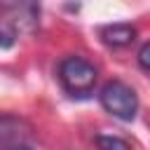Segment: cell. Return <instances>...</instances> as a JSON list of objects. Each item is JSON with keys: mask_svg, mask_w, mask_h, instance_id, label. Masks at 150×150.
<instances>
[{"mask_svg": "<svg viewBox=\"0 0 150 150\" xmlns=\"http://www.w3.org/2000/svg\"><path fill=\"white\" fill-rule=\"evenodd\" d=\"M40 14V0H0V16L14 35L35 33Z\"/></svg>", "mask_w": 150, "mask_h": 150, "instance_id": "3957f363", "label": "cell"}, {"mask_svg": "<svg viewBox=\"0 0 150 150\" xmlns=\"http://www.w3.org/2000/svg\"><path fill=\"white\" fill-rule=\"evenodd\" d=\"M94 143L98 145V148H120V150H127V148H131V143L129 141H124V138H117V136H103V134H98L96 138H94Z\"/></svg>", "mask_w": 150, "mask_h": 150, "instance_id": "8992f818", "label": "cell"}, {"mask_svg": "<svg viewBox=\"0 0 150 150\" xmlns=\"http://www.w3.org/2000/svg\"><path fill=\"white\" fill-rule=\"evenodd\" d=\"M138 30L136 26L131 23H110V26H103L101 28V40L103 45L112 47V49H122V47H129L134 40H136Z\"/></svg>", "mask_w": 150, "mask_h": 150, "instance_id": "5b68a950", "label": "cell"}, {"mask_svg": "<svg viewBox=\"0 0 150 150\" xmlns=\"http://www.w3.org/2000/svg\"><path fill=\"white\" fill-rule=\"evenodd\" d=\"M136 59H138L141 70H143V73H148V70H150V45H148V42H143V45H141V49H138V56H136Z\"/></svg>", "mask_w": 150, "mask_h": 150, "instance_id": "52a82bcc", "label": "cell"}, {"mask_svg": "<svg viewBox=\"0 0 150 150\" xmlns=\"http://www.w3.org/2000/svg\"><path fill=\"white\" fill-rule=\"evenodd\" d=\"M16 42V35L12 30H2L0 28V49H12Z\"/></svg>", "mask_w": 150, "mask_h": 150, "instance_id": "ba28073f", "label": "cell"}, {"mask_svg": "<svg viewBox=\"0 0 150 150\" xmlns=\"http://www.w3.org/2000/svg\"><path fill=\"white\" fill-rule=\"evenodd\" d=\"M56 75H59V82L63 84V89L73 96L89 94L98 80L96 66L91 61H87L84 56H77V54L63 56L56 66Z\"/></svg>", "mask_w": 150, "mask_h": 150, "instance_id": "6da1fadb", "label": "cell"}, {"mask_svg": "<svg viewBox=\"0 0 150 150\" xmlns=\"http://www.w3.org/2000/svg\"><path fill=\"white\" fill-rule=\"evenodd\" d=\"M98 101L103 105L105 112H110L112 117L122 120V122H131L138 115V94L122 80H110L101 87L98 91Z\"/></svg>", "mask_w": 150, "mask_h": 150, "instance_id": "7a4b0ae2", "label": "cell"}, {"mask_svg": "<svg viewBox=\"0 0 150 150\" xmlns=\"http://www.w3.org/2000/svg\"><path fill=\"white\" fill-rule=\"evenodd\" d=\"M0 145L2 148H35L38 136L28 120L0 112Z\"/></svg>", "mask_w": 150, "mask_h": 150, "instance_id": "277c9868", "label": "cell"}]
</instances>
